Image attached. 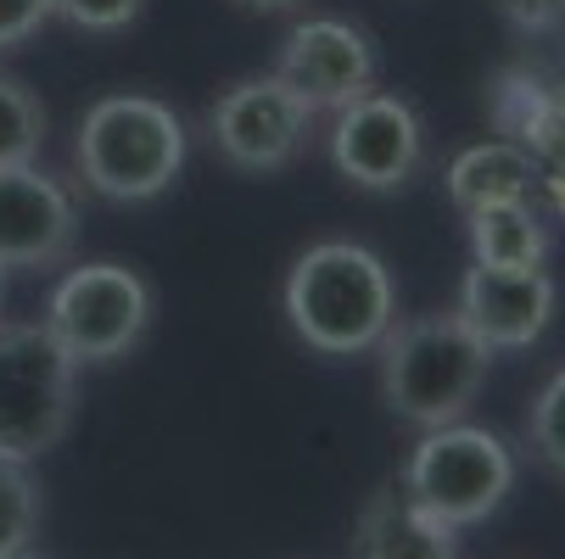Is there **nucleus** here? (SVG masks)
<instances>
[{
    "mask_svg": "<svg viewBox=\"0 0 565 559\" xmlns=\"http://www.w3.org/2000/svg\"><path fill=\"white\" fill-rule=\"evenodd\" d=\"M286 319L326 358L375 353L397 319L392 269L359 241H319L286 275Z\"/></svg>",
    "mask_w": 565,
    "mask_h": 559,
    "instance_id": "1",
    "label": "nucleus"
},
{
    "mask_svg": "<svg viewBox=\"0 0 565 559\" xmlns=\"http://www.w3.org/2000/svg\"><path fill=\"white\" fill-rule=\"evenodd\" d=\"M381 397L397 420L420 431L465 420L476 404L481 380H488L493 353L481 347L459 313H420V319H392L381 336Z\"/></svg>",
    "mask_w": 565,
    "mask_h": 559,
    "instance_id": "2",
    "label": "nucleus"
},
{
    "mask_svg": "<svg viewBox=\"0 0 565 559\" xmlns=\"http://www.w3.org/2000/svg\"><path fill=\"white\" fill-rule=\"evenodd\" d=\"M73 163L102 202H151L185 169V118L157 96H102L78 118Z\"/></svg>",
    "mask_w": 565,
    "mask_h": 559,
    "instance_id": "3",
    "label": "nucleus"
},
{
    "mask_svg": "<svg viewBox=\"0 0 565 559\" xmlns=\"http://www.w3.org/2000/svg\"><path fill=\"white\" fill-rule=\"evenodd\" d=\"M403 487H409V498L426 515L465 531V526H481L488 515H499V504L510 498L515 453L504 448L499 431L454 420L415 442L409 464H403Z\"/></svg>",
    "mask_w": 565,
    "mask_h": 559,
    "instance_id": "4",
    "label": "nucleus"
},
{
    "mask_svg": "<svg viewBox=\"0 0 565 559\" xmlns=\"http://www.w3.org/2000/svg\"><path fill=\"white\" fill-rule=\"evenodd\" d=\"M78 364L51 342L45 325H0V459L29 464L51 453L73 426Z\"/></svg>",
    "mask_w": 565,
    "mask_h": 559,
    "instance_id": "5",
    "label": "nucleus"
},
{
    "mask_svg": "<svg viewBox=\"0 0 565 559\" xmlns=\"http://www.w3.org/2000/svg\"><path fill=\"white\" fill-rule=\"evenodd\" d=\"M40 325L73 364H113L151 325V286L129 264H78L56 280Z\"/></svg>",
    "mask_w": 565,
    "mask_h": 559,
    "instance_id": "6",
    "label": "nucleus"
},
{
    "mask_svg": "<svg viewBox=\"0 0 565 559\" xmlns=\"http://www.w3.org/2000/svg\"><path fill=\"white\" fill-rule=\"evenodd\" d=\"M313 112L280 73H247L207 107V140L235 174H280L308 146Z\"/></svg>",
    "mask_w": 565,
    "mask_h": 559,
    "instance_id": "7",
    "label": "nucleus"
},
{
    "mask_svg": "<svg viewBox=\"0 0 565 559\" xmlns=\"http://www.w3.org/2000/svg\"><path fill=\"white\" fill-rule=\"evenodd\" d=\"M331 163L359 191H375V196L403 191L426 163V123L403 96L370 90V96H359L337 112Z\"/></svg>",
    "mask_w": 565,
    "mask_h": 559,
    "instance_id": "8",
    "label": "nucleus"
},
{
    "mask_svg": "<svg viewBox=\"0 0 565 559\" xmlns=\"http://www.w3.org/2000/svg\"><path fill=\"white\" fill-rule=\"evenodd\" d=\"M275 73L308 112H342L348 101L375 90V45L348 18H302L291 23Z\"/></svg>",
    "mask_w": 565,
    "mask_h": 559,
    "instance_id": "9",
    "label": "nucleus"
},
{
    "mask_svg": "<svg viewBox=\"0 0 565 559\" xmlns=\"http://www.w3.org/2000/svg\"><path fill=\"white\" fill-rule=\"evenodd\" d=\"M78 241V202L40 163L0 169V269L34 275L56 269Z\"/></svg>",
    "mask_w": 565,
    "mask_h": 559,
    "instance_id": "10",
    "label": "nucleus"
},
{
    "mask_svg": "<svg viewBox=\"0 0 565 559\" xmlns=\"http://www.w3.org/2000/svg\"><path fill=\"white\" fill-rule=\"evenodd\" d=\"M554 280L543 269H488L470 264L459 280V325L488 353H521L532 347L554 319Z\"/></svg>",
    "mask_w": 565,
    "mask_h": 559,
    "instance_id": "11",
    "label": "nucleus"
},
{
    "mask_svg": "<svg viewBox=\"0 0 565 559\" xmlns=\"http://www.w3.org/2000/svg\"><path fill=\"white\" fill-rule=\"evenodd\" d=\"M359 559H459V531L426 515L403 482H381L353 526Z\"/></svg>",
    "mask_w": 565,
    "mask_h": 559,
    "instance_id": "12",
    "label": "nucleus"
},
{
    "mask_svg": "<svg viewBox=\"0 0 565 559\" xmlns=\"http://www.w3.org/2000/svg\"><path fill=\"white\" fill-rule=\"evenodd\" d=\"M499 129L504 140H515L532 169H537V191H565V90H543L537 78L510 73L499 85Z\"/></svg>",
    "mask_w": 565,
    "mask_h": 559,
    "instance_id": "13",
    "label": "nucleus"
},
{
    "mask_svg": "<svg viewBox=\"0 0 565 559\" xmlns=\"http://www.w3.org/2000/svg\"><path fill=\"white\" fill-rule=\"evenodd\" d=\"M537 169L515 140H476L448 163V196L459 213L493 207V202H532Z\"/></svg>",
    "mask_w": 565,
    "mask_h": 559,
    "instance_id": "14",
    "label": "nucleus"
},
{
    "mask_svg": "<svg viewBox=\"0 0 565 559\" xmlns=\"http://www.w3.org/2000/svg\"><path fill=\"white\" fill-rule=\"evenodd\" d=\"M470 224V258L488 269H543L548 258V224L532 202H493L465 213Z\"/></svg>",
    "mask_w": 565,
    "mask_h": 559,
    "instance_id": "15",
    "label": "nucleus"
},
{
    "mask_svg": "<svg viewBox=\"0 0 565 559\" xmlns=\"http://www.w3.org/2000/svg\"><path fill=\"white\" fill-rule=\"evenodd\" d=\"M45 107L40 96L23 85V78L0 73V169H23V163H40L45 151Z\"/></svg>",
    "mask_w": 565,
    "mask_h": 559,
    "instance_id": "16",
    "label": "nucleus"
},
{
    "mask_svg": "<svg viewBox=\"0 0 565 559\" xmlns=\"http://www.w3.org/2000/svg\"><path fill=\"white\" fill-rule=\"evenodd\" d=\"M34 526H40V487L29 482L23 464L0 459V559L29 553Z\"/></svg>",
    "mask_w": 565,
    "mask_h": 559,
    "instance_id": "17",
    "label": "nucleus"
},
{
    "mask_svg": "<svg viewBox=\"0 0 565 559\" xmlns=\"http://www.w3.org/2000/svg\"><path fill=\"white\" fill-rule=\"evenodd\" d=\"M526 442H532V453H537L554 475H565V369H554L548 386L532 397Z\"/></svg>",
    "mask_w": 565,
    "mask_h": 559,
    "instance_id": "18",
    "label": "nucleus"
},
{
    "mask_svg": "<svg viewBox=\"0 0 565 559\" xmlns=\"http://www.w3.org/2000/svg\"><path fill=\"white\" fill-rule=\"evenodd\" d=\"M146 12V0H51V18L85 29V34H118Z\"/></svg>",
    "mask_w": 565,
    "mask_h": 559,
    "instance_id": "19",
    "label": "nucleus"
},
{
    "mask_svg": "<svg viewBox=\"0 0 565 559\" xmlns=\"http://www.w3.org/2000/svg\"><path fill=\"white\" fill-rule=\"evenodd\" d=\"M51 23V0H0V56L29 45Z\"/></svg>",
    "mask_w": 565,
    "mask_h": 559,
    "instance_id": "20",
    "label": "nucleus"
},
{
    "mask_svg": "<svg viewBox=\"0 0 565 559\" xmlns=\"http://www.w3.org/2000/svg\"><path fill=\"white\" fill-rule=\"evenodd\" d=\"M515 34H548L565 23V0H493Z\"/></svg>",
    "mask_w": 565,
    "mask_h": 559,
    "instance_id": "21",
    "label": "nucleus"
},
{
    "mask_svg": "<svg viewBox=\"0 0 565 559\" xmlns=\"http://www.w3.org/2000/svg\"><path fill=\"white\" fill-rule=\"evenodd\" d=\"M235 7H247V12H286V7H297V0H235Z\"/></svg>",
    "mask_w": 565,
    "mask_h": 559,
    "instance_id": "22",
    "label": "nucleus"
},
{
    "mask_svg": "<svg viewBox=\"0 0 565 559\" xmlns=\"http://www.w3.org/2000/svg\"><path fill=\"white\" fill-rule=\"evenodd\" d=\"M543 202H548V213H554V218H559V224H565V191H548V196H543Z\"/></svg>",
    "mask_w": 565,
    "mask_h": 559,
    "instance_id": "23",
    "label": "nucleus"
},
{
    "mask_svg": "<svg viewBox=\"0 0 565 559\" xmlns=\"http://www.w3.org/2000/svg\"><path fill=\"white\" fill-rule=\"evenodd\" d=\"M0 325H7V269H0Z\"/></svg>",
    "mask_w": 565,
    "mask_h": 559,
    "instance_id": "24",
    "label": "nucleus"
},
{
    "mask_svg": "<svg viewBox=\"0 0 565 559\" xmlns=\"http://www.w3.org/2000/svg\"><path fill=\"white\" fill-rule=\"evenodd\" d=\"M18 559H34V553H18Z\"/></svg>",
    "mask_w": 565,
    "mask_h": 559,
    "instance_id": "25",
    "label": "nucleus"
}]
</instances>
